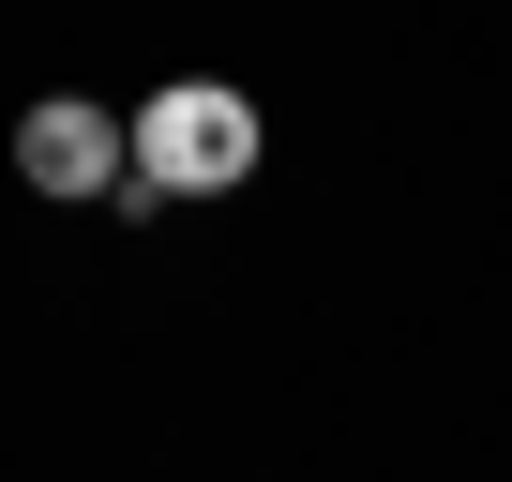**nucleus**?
Wrapping results in <instances>:
<instances>
[{
  "label": "nucleus",
  "mask_w": 512,
  "mask_h": 482,
  "mask_svg": "<svg viewBox=\"0 0 512 482\" xmlns=\"http://www.w3.org/2000/svg\"><path fill=\"white\" fill-rule=\"evenodd\" d=\"M241 181H256V91L181 76V91L136 106V181L121 196H241Z\"/></svg>",
  "instance_id": "1"
},
{
  "label": "nucleus",
  "mask_w": 512,
  "mask_h": 482,
  "mask_svg": "<svg viewBox=\"0 0 512 482\" xmlns=\"http://www.w3.org/2000/svg\"><path fill=\"white\" fill-rule=\"evenodd\" d=\"M16 181H31V196H121V181H136V121H106L91 91H46V106L16 121Z\"/></svg>",
  "instance_id": "2"
}]
</instances>
